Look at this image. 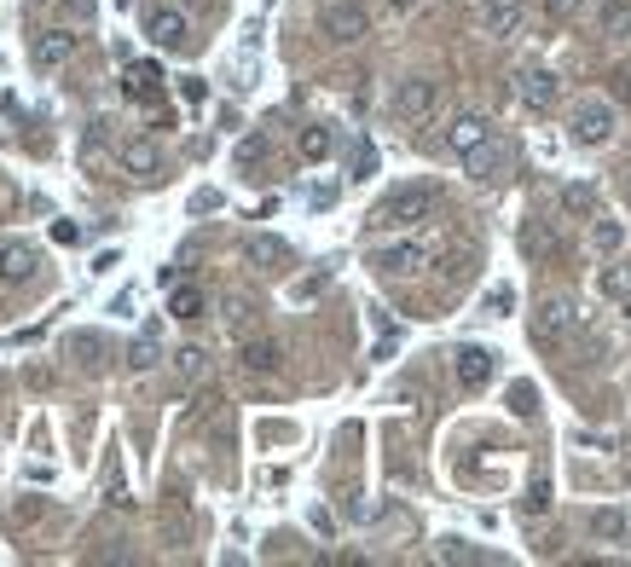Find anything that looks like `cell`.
Returning <instances> with one entry per match:
<instances>
[{"label": "cell", "instance_id": "obj_1", "mask_svg": "<svg viewBox=\"0 0 631 567\" xmlns=\"http://www.w3.org/2000/svg\"><path fill=\"white\" fill-rule=\"evenodd\" d=\"M435 209H440L435 185H400L371 209V232H412L423 220H435Z\"/></svg>", "mask_w": 631, "mask_h": 567}, {"label": "cell", "instance_id": "obj_2", "mask_svg": "<svg viewBox=\"0 0 631 567\" xmlns=\"http://www.w3.org/2000/svg\"><path fill=\"white\" fill-rule=\"evenodd\" d=\"M429 261H435V244L429 238H394L383 249H371V273L376 278H417Z\"/></svg>", "mask_w": 631, "mask_h": 567}, {"label": "cell", "instance_id": "obj_3", "mask_svg": "<svg viewBox=\"0 0 631 567\" xmlns=\"http://www.w3.org/2000/svg\"><path fill=\"white\" fill-rule=\"evenodd\" d=\"M579 330V307L567 302V295H550V302L533 307V348H545V353H556L567 336Z\"/></svg>", "mask_w": 631, "mask_h": 567}, {"label": "cell", "instance_id": "obj_4", "mask_svg": "<svg viewBox=\"0 0 631 567\" xmlns=\"http://www.w3.org/2000/svg\"><path fill=\"white\" fill-rule=\"evenodd\" d=\"M567 128H574V139L579 145H608L614 139V128H620V110H614L608 99H579L574 104V116H567Z\"/></svg>", "mask_w": 631, "mask_h": 567}, {"label": "cell", "instance_id": "obj_5", "mask_svg": "<svg viewBox=\"0 0 631 567\" xmlns=\"http://www.w3.org/2000/svg\"><path fill=\"white\" fill-rule=\"evenodd\" d=\"M319 29H325V41H336V46H359L371 35V12L359 6V0H330Z\"/></svg>", "mask_w": 631, "mask_h": 567}, {"label": "cell", "instance_id": "obj_6", "mask_svg": "<svg viewBox=\"0 0 631 567\" xmlns=\"http://www.w3.org/2000/svg\"><path fill=\"white\" fill-rule=\"evenodd\" d=\"M435 110H440V82H429V75H406L394 87V116L400 122H429Z\"/></svg>", "mask_w": 631, "mask_h": 567}, {"label": "cell", "instance_id": "obj_7", "mask_svg": "<svg viewBox=\"0 0 631 567\" xmlns=\"http://www.w3.org/2000/svg\"><path fill=\"white\" fill-rule=\"evenodd\" d=\"M145 35H151V46L175 53V46L192 41V24H185V12H180V6H151V12H145Z\"/></svg>", "mask_w": 631, "mask_h": 567}, {"label": "cell", "instance_id": "obj_8", "mask_svg": "<svg viewBox=\"0 0 631 567\" xmlns=\"http://www.w3.org/2000/svg\"><path fill=\"white\" fill-rule=\"evenodd\" d=\"M75 46H82V35L65 29V24L41 29V35H35V70H65L70 58H75Z\"/></svg>", "mask_w": 631, "mask_h": 567}, {"label": "cell", "instance_id": "obj_9", "mask_svg": "<svg viewBox=\"0 0 631 567\" xmlns=\"http://www.w3.org/2000/svg\"><path fill=\"white\" fill-rule=\"evenodd\" d=\"M481 29L493 41H516L527 29V6H522V0H486V6H481Z\"/></svg>", "mask_w": 631, "mask_h": 567}, {"label": "cell", "instance_id": "obj_10", "mask_svg": "<svg viewBox=\"0 0 631 567\" xmlns=\"http://www.w3.org/2000/svg\"><path fill=\"white\" fill-rule=\"evenodd\" d=\"M556 75H550L545 65H527L522 75H516V99H522L527 110H550V104H556Z\"/></svg>", "mask_w": 631, "mask_h": 567}, {"label": "cell", "instance_id": "obj_11", "mask_svg": "<svg viewBox=\"0 0 631 567\" xmlns=\"http://www.w3.org/2000/svg\"><path fill=\"white\" fill-rule=\"evenodd\" d=\"M35 266H41V249L35 244H24V238L0 244V284H29V278H35Z\"/></svg>", "mask_w": 631, "mask_h": 567}, {"label": "cell", "instance_id": "obj_12", "mask_svg": "<svg viewBox=\"0 0 631 567\" xmlns=\"http://www.w3.org/2000/svg\"><path fill=\"white\" fill-rule=\"evenodd\" d=\"M238 365L249 371V376H273L278 365H284V348L273 336H244L238 342Z\"/></svg>", "mask_w": 631, "mask_h": 567}, {"label": "cell", "instance_id": "obj_13", "mask_svg": "<svg viewBox=\"0 0 631 567\" xmlns=\"http://www.w3.org/2000/svg\"><path fill=\"white\" fill-rule=\"evenodd\" d=\"M481 139H493V116H481V110H464V116H452V128H446V151H476Z\"/></svg>", "mask_w": 631, "mask_h": 567}, {"label": "cell", "instance_id": "obj_14", "mask_svg": "<svg viewBox=\"0 0 631 567\" xmlns=\"http://www.w3.org/2000/svg\"><path fill=\"white\" fill-rule=\"evenodd\" d=\"M452 371H457V383H464V388H486V383H493V371H498V353L493 348H457Z\"/></svg>", "mask_w": 631, "mask_h": 567}, {"label": "cell", "instance_id": "obj_15", "mask_svg": "<svg viewBox=\"0 0 631 567\" xmlns=\"http://www.w3.org/2000/svg\"><path fill=\"white\" fill-rule=\"evenodd\" d=\"M116 163H122V174H134V180H151L156 168H163V156H156L151 139H128V145L116 151Z\"/></svg>", "mask_w": 631, "mask_h": 567}, {"label": "cell", "instance_id": "obj_16", "mask_svg": "<svg viewBox=\"0 0 631 567\" xmlns=\"http://www.w3.org/2000/svg\"><path fill=\"white\" fill-rule=\"evenodd\" d=\"M244 261L249 266H266V273H273V266H290V244L273 238V232H255V238L244 244Z\"/></svg>", "mask_w": 631, "mask_h": 567}, {"label": "cell", "instance_id": "obj_17", "mask_svg": "<svg viewBox=\"0 0 631 567\" xmlns=\"http://www.w3.org/2000/svg\"><path fill=\"white\" fill-rule=\"evenodd\" d=\"M464 163H469V174H476V180H498V174H504V163H510V151L493 145V139H481L476 151H464Z\"/></svg>", "mask_w": 631, "mask_h": 567}, {"label": "cell", "instance_id": "obj_18", "mask_svg": "<svg viewBox=\"0 0 631 567\" xmlns=\"http://www.w3.org/2000/svg\"><path fill=\"white\" fill-rule=\"evenodd\" d=\"M122 93H128V99H156V93H163V70L156 65H128V75H122Z\"/></svg>", "mask_w": 631, "mask_h": 567}, {"label": "cell", "instance_id": "obj_19", "mask_svg": "<svg viewBox=\"0 0 631 567\" xmlns=\"http://www.w3.org/2000/svg\"><path fill=\"white\" fill-rule=\"evenodd\" d=\"M203 307H209V302H203L197 284H180V290L168 295V319H180V324H197V319H203Z\"/></svg>", "mask_w": 631, "mask_h": 567}, {"label": "cell", "instance_id": "obj_20", "mask_svg": "<svg viewBox=\"0 0 631 567\" xmlns=\"http://www.w3.org/2000/svg\"><path fill=\"white\" fill-rule=\"evenodd\" d=\"M591 532H596V539H614V544H631V522H626L620 510H596L591 515Z\"/></svg>", "mask_w": 631, "mask_h": 567}, {"label": "cell", "instance_id": "obj_21", "mask_svg": "<svg viewBox=\"0 0 631 567\" xmlns=\"http://www.w3.org/2000/svg\"><path fill=\"white\" fill-rule=\"evenodd\" d=\"M596 284H603V295H608V302H626V307H631V266H626V261L603 266V278H596Z\"/></svg>", "mask_w": 631, "mask_h": 567}, {"label": "cell", "instance_id": "obj_22", "mask_svg": "<svg viewBox=\"0 0 631 567\" xmlns=\"http://www.w3.org/2000/svg\"><path fill=\"white\" fill-rule=\"evenodd\" d=\"M175 371L185 376V383H203V376H209V353H203L197 342H185V348L175 353Z\"/></svg>", "mask_w": 631, "mask_h": 567}, {"label": "cell", "instance_id": "obj_23", "mask_svg": "<svg viewBox=\"0 0 631 567\" xmlns=\"http://www.w3.org/2000/svg\"><path fill=\"white\" fill-rule=\"evenodd\" d=\"M330 145H336V139H330V128H302V139H295V151H302L307 163H325Z\"/></svg>", "mask_w": 631, "mask_h": 567}, {"label": "cell", "instance_id": "obj_24", "mask_svg": "<svg viewBox=\"0 0 631 567\" xmlns=\"http://www.w3.org/2000/svg\"><path fill=\"white\" fill-rule=\"evenodd\" d=\"M620 244H626V226H620V220H596V226H591V249H596V255H614Z\"/></svg>", "mask_w": 631, "mask_h": 567}, {"label": "cell", "instance_id": "obj_25", "mask_svg": "<svg viewBox=\"0 0 631 567\" xmlns=\"http://www.w3.org/2000/svg\"><path fill=\"white\" fill-rule=\"evenodd\" d=\"M522 249H527L533 261H556V238H550L545 226H527V232H522Z\"/></svg>", "mask_w": 631, "mask_h": 567}, {"label": "cell", "instance_id": "obj_26", "mask_svg": "<svg viewBox=\"0 0 631 567\" xmlns=\"http://www.w3.org/2000/svg\"><path fill=\"white\" fill-rule=\"evenodd\" d=\"M562 209L567 214H596V192L591 185H562Z\"/></svg>", "mask_w": 631, "mask_h": 567}, {"label": "cell", "instance_id": "obj_27", "mask_svg": "<svg viewBox=\"0 0 631 567\" xmlns=\"http://www.w3.org/2000/svg\"><path fill=\"white\" fill-rule=\"evenodd\" d=\"M603 29L608 35H631V6L626 0H603Z\"/></svg>", "mask_w": 631, "mask_h": 567}, {"label": "cell", "instance_id": "obj_28", "mask_svg": "<svg viewBox=\"0 0 631 567\" xmlns=\"http://www.w3.org/2000/svg\"><path fill=\"white\" fill-rule=\"evenodd\" d=\"M539 6H545V18H550V24H574L586 0H539Z\"/></svg>", "mask_w": 631, "mask_h": 567}, {"label": "cell", "instance_id": "obj_29", "mask_svg": "<svg viewBox=\"0 0 631 567\" xmlns=\"http://www.w3.org/2000/svg\"><path fill=\"white\" fill-rule=\"evenodd\" d=\"M510 412H516V417H533V412H539V393H533L527 383H516V388H510Z\"/></svg>", "mask_w": 631, "mask_h": 567}, {"label": "cell", "instance_id": "obj_30", "mask_svg": "<svg viewBox=\"0 0 631 567\" xmlns=\"http://www.w3.org/2000/svg\"><path fill=\"white\" fill-rule=\"evenodd\" d=\"M128 365H134V371H151V365H156V342H151V336H139L134 348H128Z\"/></svg>", "mask_w": 631, "mask_h": 567}, {"label": "cell", "instance_id": "obj_31", "mask_svg": "<svg viewBox=\"0 0 631 567\" xmlns=\"http://www.w3.org/2000/svg\"><path fill=\"white\" fill-rule=\"evenodd\" d=\"M522 510H527V515H545V510H550V481H533V486H527Z\"/></svg>", "mask_w": 631, "mask_h": 567}, {"label": "cell", "instance_id": "obj_32", "mask_svg": "<svg viewBox=\"0 0 631 567\" xmlns=\"http://www.w3.org/2000/svg\"><path fill=\"white\" fill-rule=\"evenodd\" d=\"M440 556H446V562H481V550H469L464 539H446V544H440Z\"/></svg>", "mask_w": 631, "mask_h": 567}, {"label": "cell", "instance_id": "obj_33", "mask_svg": "<svg viewBox=\"0 0 631 567\" xmlns=\"http://www.w3.org/2000/svg\"><path fill=\"white\" fill-rule=\"evenodd\" d=\"M510 302H516V290H510V284H493V295H486V307H493V313H510Z\"/></svg>", "mask_w": 631, "mask_h": 567}, {"label": "cell", "instance_id": "obj_34", "mask_svg": "<svg viewBox=\"0 0 631 567\" xmlns=\"http://www.w3.org/2000/svg\"><path fill=\"white\" fill-rule=\"evenodd\" d=\"M238 156H244V168H255L261 156H266V145H261V139H244V151H238Z\"/></svg>", "mask_w": 631, "mask_h": 567}, {"label": "cell", "instance_id": "obj_35", "mask_svg": "<svg viewBox=\"0 0 631 567\" xmlns=\"http://www.w3.org/2000/svg\"><path fill=\"white\" fill-rule=\"evenodd\" d=\"M249 319H255V313H249V302H232V330H249Z\"/></svg>", "mask_w": 631, "mask_h": 567}, {"label": "cell", "instance_id": "obj_36", "mask_svg": "<svg viewBox=\"0 0 631 567\" xmlns=\"http://www.w3.org/2000/svg\"><path fill=\"white\" fill-rule=\"evenodd\" d=\"M354 168H359V180H366V174H371V168H376V156H371V145H359V156H354Z\"/></svg>", "mask_w": 631, "mask_h": 567}, {"label": "cell", "instance_id": "obj_37", "mask_svg": "<svg viewBox=\"0 0 631 567\" xmlns=\"http://www.w3.org/2000/svg\"><path fill=\"white\" fill-rule=\"evenodd\" d=\"M388 6H417V0H388Z\"/></svg>", "mask_w": 631, "mask_h": 567}]
</instances>
